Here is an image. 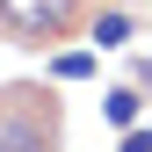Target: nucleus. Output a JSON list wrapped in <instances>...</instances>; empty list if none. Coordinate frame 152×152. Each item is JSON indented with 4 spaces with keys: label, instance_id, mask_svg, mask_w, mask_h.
I'll return each instance as SVG.
<instances>
[{
    "label": "nucleus",
    "instance_id": "obj_1",
    "mask_svg": "<svg viewBox=\"0 0 152 152\" xmlns=\"http://www.w3.org/2000/svg\"><path fill=\"white\" fill-rule=\"evenodd\" d=\"M0 15H7L22 36H58L65 15H72V0H0Z\"/></svg>",
    "mask_w": 152,
    "mask_h": 152
},
{
    "label": "nucleus",
    "instance_id": "obj_2",
    "mask_svg": "<svg viewBox=\"0 0 152 152\" xmlns=\"http://www.w3.org/2000/svg\"><path fill=\"white\" fill-rule=\"evenodd\" d=\"M0 152H51V116L36 123L29 109H7L0 116Z\"/></svg>",
    "mask_w": 152,
    "mask_h": 152
},
{
    "label": "nucleus",
    "instance_id": "obj_3",
    "mask_svg": "<svg viewBox=\"0 0 152 152\" xmlns=\"http://www.w3.org/2000/svg\"><path fill=\"white\" fill-rule=\"evenodd\" d=\"M138 109H145L138 87H109V94H102V116L116 123V130H138Z\"/></svg>",
    "mask_w": 152,
    "mask_h": 152
},
{
    "label": "nucleus",
    "instance_id": "obj_4",
    "mask_svg": "<svg viewBox=\"0 0 152 152\" xmlns=\"http://www.w3.org/2000/svg\"><path fill=\"white\" fill-rule=\"evenodd\" d=\"M94 72V51H58L51 58V80H87Z\"/></svg>",
    "mask_w": 152,
    "mask_h": 152
},
{
    "label": "nucleus",
    "instance_id": "obj_5",
    "mask_svg": "<svg viewBox=\"0 0 152 152\" xmlns=\"http://www.w3.org/2000/svg\"><path fill=\"white\" fill-rule=\"evenodd\" d=\"M123 36H130V15H102V22H94V44L102 51H116Z\"/></svg>",
    "mask_w": 152,
    "mask_h": 152
},
{
    "label": "nucleus",
    "instance_id": "obj_6",
    "mask_svg": "<svg viewBox=\"0 0 152 152\" xmlns=\"http://www.w3.org/2000/svg\"><path fill=\"white\" fill-rule=\"evenodd\" d=\"M116 152H152V130H123V145Z\"/></svg>",
    "mask_w": 152,
    "mask_h": 152
}]
</instances>
